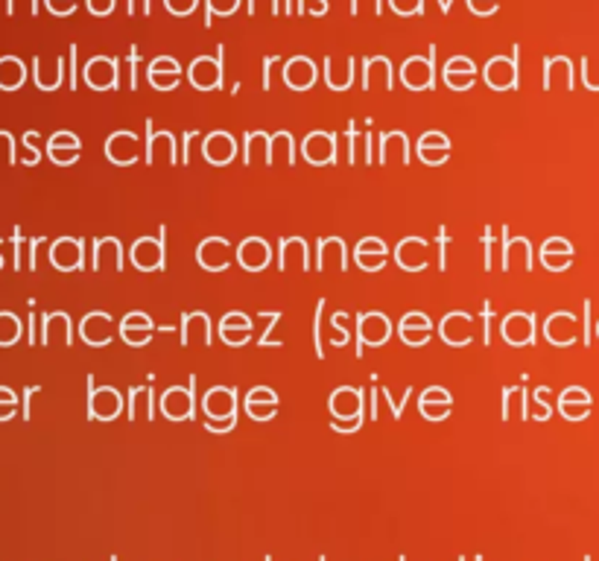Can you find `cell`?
<instances>
[{
	"instance_id": "6da1fadb",
	"label": "cell",
	"mask_w": 599,
	"mask_h": 561,
	"mask_svg": "<svg viewBox=\"0 0 599 561\" xmlns=\"http://www.w3.org/2000/svg\"><path fill=\"white\" fill-rule=\"evenodd\" d=\"M199 407L205 413V430L214 436L232 433L237 427L240 415V389L237 386H211L208 392L199 398Z\"/></svg>"
},
{
	"instance_id": "7a4b0ae2",
	"label": "cell",
	"mask_w": 599,
	"mask_h": 561,
	"mask_svg": "<svg viewBox=\"0 0 599 561\" xmlns=\"http://www.w3.org/2000/svg\"><path fill=\"white\" fill-rule=\"evenodd\" d=\"M327 409H331V430L336 433H357L366 424V389L359 386H339L327 398Z\"/></svg>"
},
{
	"instance_id": "3957f363",
	"label": "cell",
	"mask_w": 599,
	"mask_h": 561,
	"mask_svg": "<svg viewBox=\"0 0 599 561\" xmlns=\"http://www.w3.org/2000/svg\"><path fill=\"white\" fill-rule=\"evenodd\" d=\"M158 407H162V415L167 421H193L196 409H199V398H196V375L187 377V389L185 386H169L158 398Z\"/></svg>"
},
{
	"instance_id": "277c9868",
	"label": "cell",
	"mask_w": 599,
	"mask_h": 561,
	"mask_svg": "<svg viewBox=\"0 0 599 561\" xmlns=\"http://www.w3.org/2000/svg\"><path fill=\"white\" fill-rule=\"evenodd\" d=\"M129 260H132L135 269L141 273H158V269H167V225L162 223L155 237H138L132 243V252H129Z\"/></svg>"
},
{
	"instance_id": "5b68a950",
	"label": "cell",
	"mask_w": 599,
	"mask_h": 561,
	"mask_svg": "<svg viewBox=\"0 0 599 561\" xmlns=\"http://www.w3.org/2000/svg\"><path fill=\"white\" fill-rule=\"evenodd\" d=\"M395 328L389 322V316L381 313V310H372V313H359L357 316V357L366 354V345L381 348L392 339Z\"/></svg>"
},
{
	"instance_id": "8992f818",
	"label": "cell",
	"mask_w": 599,
	"mask_h": 561,
	"mask_svg": "<svg viewBox=\"0 0 599 561\" xmlns=\"http://www.w3.org/2000/svg\"><path fill=\"white\" fill-rule=\"evenodd\" d=\"M126 398L114 386H94V375H88V418L117 421L123 413Z\"/></svg>"
},
{
	"instance_id": "52a82bcc",
	"label": "cell",
	"mask_w": 599,
	"mask_h": 561,
	"mask_svg": "<svg viewBox=\"0 0 599 561\" xmlns=\"http://www.w3.org/2000/svg\"><path fill=\"white\" fill-rule=\"evenodd\" d=\"M146 144L135 132L129 129H120V132H112L106 138V158L114 167H132L146 155Z\"/></svg>"
},
{
	"instance_id": "ba28073f",
	"label": "cell",
	"mask_w": 599,
	"mask_h": 561,
	"mask_svg": "<svg viewBox=\"0 0 599 561\" xmlns=\"http://www.w3.org/2000/svg\"><path fill=\"white\" fill-rule=\"evenodd\" d=\"M538 322L532 313H524V310H512V313L503 316L500 322V336L506 345L512 348H524V345H532L538 339Z\"/></svg>"
},
{
	"instance_id": "9c48e42d",
	"label": "cell",
	"mask_w": 599,
	"mask_h": 561,
	"mask_svg": "<svg viewBox=\"0 0 599 561\" xmlns=\"http://www.w3.org/2000/svg\"><path fill=\"white\" fill-rule=\"evenodd\" d=\"M50 264L59 273H76L85 266V240L83 237H59L50 243Z\"/></svg>"
},
{
	"instance_id": "30bf717a",
	"label": "cell",
	"mask_w": 599,
	"mask_h": 561,
	"mask_svg": "<svg viewBox=\"0 0 599 561\" xmlns=\"http://www.w3.org/2000/svg\"><path fill=\"white\" fill-rule=\"evenodd\" d=\"M438 336L445 345L451 348H465L474 343V316L465 310H451L447 316H442L438 322Z\"/></svg>"
},
{
	"instance_id": "8fae6325",
	"label": "cell",
	"mask_w": 599,
	"mask_h": 561,
	"mask_svg": "<svg viewBox=\"0 0 599 561\" xmlns=\"http://www.w3.org/2000/svg\"><path fill=\"white\" fill-rule=\"evenodd\" d=\"M223 56H225V44H219L217 59L199 56L191 65L187 76H191V83L199 88V91H219V88H223Z\"/></svg>"
},
{
	"instance_id": "7c38bea8",
	"label": "cell",
	"mask_w": 599,
	"mask_h": 561,
	"mask_svg": "<svg viewBox=\"0 0 599 561\" xmlns=\"http://www.w3.org/2000/svg\"><path fill=\"white\" fill-rule=\"evenodd\" d=\"M196 264L202 269H208V273H214V275L225 273V269L232 266V243L219 234L205 237L202 243L196 246Z\"/></svg>"
},
{
	"instance_id": "4fadbf2b",
	"label": "cell",
	"mask_w": 599,
	"mask_h": 561,
	"mask_svg": "<svg viewBox=\"0 0 599 561\" xmlns=\"http://www.w3.org/2000/svg\"><path fill=\"white\" fill-rule=\"evenodd\" d=\"M436 47H430V56L427 59H406L404 67H401V76H404V85L409 91H436Z\"/></svg>"
},
{
	"instance_id": "5bb4252c",
	"label": "cell",
	"mask_w": 599,
	"mask_h": 561,
	"mask_svg": "<svg viewBox=\"0 0 599 561\" xmlns=\"http://www.w3.org/2000/svg\"><path fill=\"white\" fill-rule=\"evenodd\" d=\"M395 330H398V336H401V343L409 348H422L433 339V322H430V316L422 313V310H409V313H404Z\"/></svg>"
},
{
	"instance_id": "9a60e30c",
	"label": "cell",
	"mask_w": 599,
	"mask_h": 561,
	"mask_svg": "<svg viewBox=\"0 0 599 561\" xmlns=\"http://www.w3.org/2000/svg\"><path fill=\"white\" fill-rule=\"evenodd\" d=\"M302 155L313 167L336 164V135L334 132H311L302 140Z\"/></svg>"
},
{
	"instance_id": "2e32d148",
	"label": "cell",
	"mask_w": 599,
	"mask_h": 561,
	"mask_svg": "<svg viewBox=\"0 0 599 561\" xmlns=\"http://www.w3.org/2000/svg\"><path fill=\"white\" fill-rule=\"evenodd\" d=\"M155 330H158L155 322L146 313H141V310H132V313H126L123 319H120V325H117L120 339H123L126 345H132V348L149 345V339L155 336Z\"/></svg>"
},
{
	"instance_id": "e0dca14e",
	"label": "cell",
	"mask_w": 599,
	"mask_h": 561,
	"mask_svg": "<svg viewBox=\"0 0 599 561\" xmlns=\"http://www.w3.org/2000/svg\"><path fill=\"white\" fill-rule=\"evenodd\" d=\"M202 158L214 167L234 164V158H237L234 135L223 132V129H217V132H211V135H202Z\"/></svg>"
},
{
	"instance_id": "ac0fdd59",
	"label": "cell",
	"mask_w": 599,
	"mask_h": 561,
	"mask_svg": "<svg viewBox=\"0 0 599 561\" xmlns=\"http://www.w3.org/2000/svg\"><path fill=\"white\" fill-rule=\"evenodd\" d=\"M278 407H281V398H278V392H272L269 386H255L248 389L246 398H243V409L246 415L252 421H261V424H266V421H272Z\"/></svg>"
},
{
	"instance_id": "d6986e66",
	"label": "cell",
	"mask_w": 599,
	"mask_h": 561,
	"mask_svg": "<svg viewBox=\"0 0 599 561\" xmlns=\"http://www.w3.org/2000/svg\"><path fill=\"white\" fill-rule=\"evenodd\" d=\"M79 336H83L85 345L106 348L114 339V322H112V316L103 313V310H94V313H88L83 322H79Z\"/></svg>"
},
{
	"instance_id": "ffe728a7",
	"label": "cell",
	"mask_w": 599,
	"mask_h": 561,
	"mask_svg": "<svg viewBox=\"0 0 599 561\" xmlns=\"http://www.w3.org/2000/svg\"><path fill=\"white\" fill-rule=\"evenodd\" d=\"M234 257L246 273H264V269L272 264V249H269L264 237H246L243 243L237 246Z\"/></svg>"
},
{
	"instance_id": "44dd1931",
	"label": "cell",
	"mask_w": 599,
	"mask_h": 561,
	"mask_svg": "<svg viewBox=\"0 0 599 561\" xmlns=\"http://www.w3.org/2000/svg\"><path fill=\"white\" fill-rule=\"evenodd\" d=\"M120 62L117 59H108V56H94L91 62L85 65L83 76L85 83L94 88V91H108V88H117L120 85Z\"/></svg>"
},
{
	"instance_id": "7402d4cb",
	"label": "cell",
	"mask_w": 599,
	"mask_h": 561,
	"mask_svg": "<svg viewBox=\"0 0 599 561\" xmlns=\"http://www.w3.org/2000/svg\"><path fill=\"white\" fill-rule=\"evenodd\" d=\"M453 409V395L447 392L445 386H427L422 395H418V413H422L427 421H445Z\"/></svg>"
},
{
	"instance_id": "603a6c76",
	"label": "cell",
	"mask_w": 599,
	"mask_h": 561,
	"mask_svg": "<svg viewBox=\"0 0 599 561\" xmlns=\"http://www.w3.org/2000/svg\"><path fill=\"white\" fill-rule=\"evenodd\" d=\"M79 153H83V140L74 132H56L47 140V155L50 162L59 167H71L79 162Z\"/></svg>"
},
{
	"instance_id": "cb8c5ba5",
	"label": "cell",
	"mask_w": 599,
	"mask_h": 561,
	"mask_svg": "<svg viewBox=\"0 0 599 561\" xmlns=\"http://www.w3.org/2000/svg\"><path fill=\"white\" fill-rule=\"evenodd\" d=\"M199 334L202 339V345L211 348L214 343V325H211V316L205 313V310H193V313H185L182 316V325H178V339H182V345H193V336Z\"/></svg>"
},
{
	"instance_id": "d4e9b609",
	"label": "cell",
	"mask_w": 599,
	"mask_h": 561,
	"mask_svg": "<svg viewBox=\"0 0 599 561\" xmlns=\"http://www.w3.org/2000/svg\"><path fill=\"white\" fill-rule=\"evenodd\" d=\"M415 153L427 167H442L447 162V155H451V138L445 132H424L418 138Z\"/></svg>"
},
{
	"instance_id": "484cf974",
	"label": "cell",
	"mask_w": 599,
	"mask_h": 561,
	"mask_svg": "<svg viewBox=\"0 0 599 561\" xmlns=\"http://www.w3.org/2000/svg\"><path fill=\"white\" fill-rule=\"evenodd\" d=\"M252 319H248L246 313H240V310H234V313H225L223 322H219V339H223L225 345L232 348H243L248 339H252Z\"/></svg>"
},
{
	"instance_id": "4316f807",
	"label": "cell",
	"mask_w": 599,
	"mask_h": 561,
	"mask_svg": "<svg viewBox=\"0 0 599 561\" xmlns=\"http://www.w3.org/2000/svg\"><path fill=\"white\" fill-rule=\"evenodd\" d=\"M284 79L293 91H307V88H313V83H316V65L311 59H302V56L289 59L284 67Z\"/></svg>"
},
{
	"instance_id": "83f0119b",
	"label": "cell",
	"mask_w": 599,
	"mask_h": 561,
	"mask_svg": "<svg viewBox=\"0 0 599 561\" xmlns=\"http://www.w3.org/2000/svg\"><path fill=\"white\" fill-rule=\"evenodd\" d=\"M27 79V65L18 56H0V91H18Z\"/></svg>"
},
{
	"instance_id": "f1b7e54d",
	"label": "cell",
	"mask_w": 599,
	"mask_h": 561,
	"mask_svg": "<svg viewBox=\"0 0 599 561\" xmlns=\"http://www.w3.org/2000/svg\"><path fill=\"white\" fill-rule=\"evenodd\" d=\"M164 76H169V79H182V65L176 62V59H169V56H162V59H155L153 65H149V83H153V88H162V91H173V85L167 83Z\"/></svg>"
},
{
	"instance_id": "f546056e",
	"label": "cell",
	"mask_w": 599,
	"mask_h": 561,
	"mask_svg": "<svg viewBox=\"0 0 599 561\" xmlns=\"http://www.w3.org/2000/svg\"><path fill=\"white\" fill-rule=\"evenodd\" d=\"M21 334H24L21 319L15 313H0V348L15 345L18 339H21Z\"/></svg>"
},
{
	"instance_id": "4dcf8cb0",
	"label": "cell",
	"mask_w": 599,
	"mask_h": 561,
	"mask_svg": "<svg viewBox=\"0 0 599 561\" xmlns=\"http://www.w3.org/2000/svg\"><path fill=\"white\" fill-rule=\"evenodd\" d=\"M261 319H266L269 328H264V334L257 336V348H269V345H272V348H281V345H284L281 339H275V336H272V330L278 328V322H281V310H278V313H275V310H266V313H261Z\"/></svg>"
},
{
	"instance_id": "1f68e13d",
	"label": "cell",
	"mask_w": 599,
	"mask_h": 561,
	"mask_svg": "<svg viewBox=\"0 0 599 561\" xmlns=\"http://www.w3.org/2000/svg\"><path fill=\"white\" fill-rule=\"evenodd\" d=\"M345 319H348L345 310H336L334 319H331V328L336 330V336L331 339V345H334V348H343V345L351 343V330L345 328Z\"/></svg>"
},
{
	"instance_id": "d6a6232c",
	"label": "cell",
	"mask_w": 599,
	"mask_h": 561,
	"mask_svg": "<svg viewBox=\"0 0 599 561\" xmlns=\"http://www.w3.org/2000/svg\"><path fill=\"white\" fill-rule=\"evenodd\" d=\"M354 260L363 273H381V269L389 264L386 255H372V252H354Z\"/></svg>"
},
{
	"instance_id": "836d02e7",
	"label": "cell",
	"mask_w": 599,
	"mask_h": 561,
	"mask_svg": "<svg viewBox=\"0 0 599 561\" xmlns=\"http://www.w3.org/2000/svg\"><path fill=\"white\" fill-rule=\"evenodd\" d=\"M325 298H319L316 302V316H313V348H316V357L325 360V345H322V313H325Z\"/></svg>"
},
{
	"instance_id": "e575fe53",
	"label": "cell",
	"mask_w": 599,
	"mask_h": 561,
	"mask_svg": "<svg viewBox=\"0 0 599 561\" xmlns=\"http://www.w3.org/2000/svg\"><path fill=\"white\" fill-rule=\"evenodd\" d=\"M18 409V395L9 386H0V421H9Z\"/></svg>"
},
{
	"instance_id": "d590c367",
	"label": "cell",
	"mask_w": 599,
	"mask_h": 561,
	"mask_svg": "<svg viewBox=\"0 0 599 561\" xmlns=\"http://www.w3.org/2000/svg\"><path fill=\"white\" fill-rule=\"evenodd\" d=\"M381 398L389 404V409H392L395 421H401V418H404V409H406V404H409V398H413V386H406V392H404L401 400H398V404H395V398H392V392H389V389H381Z\"/></svg>"
},
{
	"instance_id": "8d00e7d4",
	"label": "cell",
	"mask_w": 599,
	"mask_h": 561,
	"mask_svg": "<svg viewBox=\"0 0 599 561\" xmlns=\"http://www.w3.org/2000/svg\"><path fill=\"white\" fill-rule=\"evenodd\" d=\"M144 395V386H129V392H126V418L129 421H138V398Z\"/></svg>"
},
{
	"instance_id": "74e56055",
	"label": "cell",
	"mask_w": 599,
	"mask_h": 561,
	"mask_svg": "<svg viewBox=\"0 0 599 561\" xmlns=\"http://www.w3.org/2000/svg\"><path fill=\"white\" fill-rule=\"evenodd\" d=\"M436 243H438V269L447 273V243H451V234H447L445 228H438Z\"/></svg>"
},
{
	"instance_id": "f35d334b",
	"label": "cell",
	"mask_w": 599,
	"mask_h": 561,
	"mask_svg": "<svg viewBox=\"0 0 599 561\" xmlns=\"http://www.w3.org/2000/svg\"><path fill=\"white\" fill-rule=\"evenodd\" d=\"M512 234H508V228H503V246H500V269L503 273H508V269H512Z\"/></svg>"
},
{
	"instance_id": "ab89813d",
	"label": "cell",
	"mask_w": 599,
	"mask_h": 561,
	"mask_svg": "<svg viewBox=\"0 0 599 561\" xmlns=\"http://www.w3.org/2000/svg\"><path fill=\"white\" fill-rule=\"evenodd\" d=\"M547 392H550V389H547V386H541V389H535V395H532V398H535V404H538L535 421H547V418H550V413H553V409L547 407V400H544V395H547Z\"/></svg>"
},
{
	"instance_id": "60d3db41",
	"label": "cell",
	"mask_w": 599,
	"mask_h": 561,
	"mask_svg": "<svg viewBox=\"0 0 599 561\" xmlns=\"http://www.w3.org/2000/svg\"><path fill=\"white\" fill-rule=\"evenodd\" d=\"M492 316H494V307L492 302H485L483 304V345L485 348L492 345Z\"/></svg>"
},
{
	"instance_id": "b9f144b4",
	"label": "cell",
	"mask_w": 599,
	"mask_h": 561,
	"mask_svg": "<svg viewBox=\"0 0 599 561\" xmlns=\"http://www.w3.org/2000/svg\"><path fill=\"white\" fill-rule=\"evenodd\" d=\"M44 4L53 15H74L76 9V0H44Z\"/></svg>"
},
{
	"instance_id": "7bdbcfd3",
	"label": "cell",
	"mask_w": 599,
	"mask_h": 561,
	"mask_svg": "<svg viewBox=\"0 0 599 561\" xmlns=\"http://www.w3.org/2000/svg\"><path fill=\"white\" fill-rule=\"evenodd\" d=\"M167 9L173 15H191L196 9V0H167Z\"/></svg>"
},
{
	"instance_id": "ee69618b",
	"label": "cell",
	"mask_w": 599,
	"mask_h": 561,
	"mask_svg": "<svg viewBox=\"0 0 599 561\" xmlns=\"http://www.w3.org/2000/svg\"><path fill=\"white\" fill-rule=\"evenodd\" d=\"M196 138H202V135H199L196 129H193V132H187L182 140H178V153H182V164L185 167L191 164V140H196Z\"/></svg>"
},
{
	"instance_id": "f6af8a7d",
	"label": "cell",
	"mask_w": 599,
	"mask_h": 561,
	"mask_svg": "<svg viewBox=\"0 0 599 561\" xmlns=\"http://www.w3.org/2000/svg\"><path fill=\"white\" fill-rule=\"evenodd\" d=\"M0 149L6 155V164H15V138L9 132H0Z\"/></svg>"
},
{
	"instance_id": "bcb514c9",
	"label": "cell",
	"mask_w": 599,
	"mask_h": 561,
	"mask_svg": "<svg viewBox=\"0 0 599 561\" xmlns=\"http://www.w3.org/2000/svg\"><path fill=\"white\" fill-rule=\"evenodd\" d=\"M492 243H494V234H492V228H485V234H483V249H485V273H492V266H494V255H492Z\"/></svg>"
},
{
	"instance_id": "7dc6e473",
	"label": "cell",
	"mask_w": 599,
	"mask_h": 561,
	"mask_svg": "<svg viewBox=\"0 0 599 561\" xmlns=\"http://www.w3.org/2000/svg\"><path fill=\"white\" fill-rule=\"evenodd\" d=\"M357 140H359V135H357V123H354V120H348V164H354V158H357V153H354Z\"/></svg>"
},
{
	"instance_id": "c3c4849f",
	"label": "cell",
	"mask_w": 599,
	"mask_h": 561,
	"mask_svg": "<svg viewBox=\"0 0 599 561\" xmlns=\"http://www.w3.org/2000/svg\"><path fill=\"white\" fill-rule=\"evenodd\" d=\"M556 249H558V252H562V255H567V257H571V255H573V252H571V246H567V243H564V240H558V237H553V240H547V243H544V249H541V252H556Z\"/></svg>"
},
{
	"instance_id": "681fc988",
	"label": "cell",
	"mask_w": 599,
	"mask_h": 561,
	"mask_svg": "<svg viewBox=\"0 0 599 561\" xmlns=\"http://www.w3.org/2000/svg\"><path fill=\"white\" fill-rule=\"evenodd\" d=\"M44 243H47V237H35L33 243H29V269H33V273L38 266V260H35L38 257V246H44Z\"/></svg>"
},
{
	"instance_id": "f907efd6",
	"label": "cell",
	"mask_w": 599,
	"mask_h": 561,
	"mask_svg": "<svg viewBox=\"0 0 599 561\" xmlns=\"http://www.w3.org/2000/svg\"><path fill=\"white\" fill-rule=\"evenodd\" d=\"M517 389L521 386H503V413H500L503 421H508V404H512V395H517Z\"/></svg>"
},
{
	"instance_id": "816d5d0a",
	"label": "cell",
	"mask_w": 599,
	"mask_h": 561,
	"mask_svg": "<svg viewBox=\"0 0 599 561\" xmlns=\"http://www.w3.org/2000/svg\"><path fill=\"white\" fill-rule=\"evenodd\" d=\"M275 62H278V56H266L264 59V91H269V85H272V83H269V76H272V65Z\"/></svg>"
},
{
	"instance_id": "f5cc1de1",
	"label": "cell",
	"mask_w": 599,
	"mask_h": 561,
	"mask_svg": "<svg viewBox=\"0 0 599 561\" xmlns=\"http://www.w3.org/2000/svg\"><path fill=\"white\" fill-rule=\"evenodd\" d=\"M67 56H71V67H74L71 70V91H76V85H79L76 83V44H71V53H67Z\"/></svg>"
},
{
	"instance_id": "db71d44e",
	"label": "cell",
	"mask_w": 599,
	"mask_h": 561,
	"mask_svg": "<svg viewBox=\"0 0 599 561\" xmlns=\"http://www.w3.org/2000/svg\"><path fill=\"white\" fill-rule=\"evenodd\" d=\"M132 88H138V47H132Z\"/></svg>"
},
{
	"instance_id": "11a10c76",
	"label": "cell",
	"mask_w": 599,
	"mask_h": 561,
	"mask_svg": "<svg viewBox=\"0 0 599 561\" xmlns=\"http://www.w3.org/2000/svg\"><path fill=\"white\" fill-rule=\"evenodd\" d=\"M29 343H35V316H29Z\"/></svg>"
},
{
	"instance_id": "9f6ffc18",
	"label": "cell",
	"mask_w": 599,
	"mask_h": 561,
	"mask_svg": "<svg viewBox=\"0 0 599 561\" xmlns=\"http://www.w3.org/2000/svg\"><path fill=\"white\" fill-rule=\"evenodd\" d=\"M144 12H146V15L153 12V0H144Z\"/></svg>"
},
{
	"instance_id": "6f0895ef",
	"label": "cell",
	"mask_w": 599,
	"mask_h": 561,
	"mask_svg": "<svg viewBox=\"0 0 599 561\" xmlns=\"http://www.w3.org/2000/svg\"><path fill=\"white\" fill-rule=\"evenodd\" d=\"M296 12H304V0H298L296 4Z\"/></svg>"
},
{
	"instance_id": "680465c9",
	"label": "cell",
	"mask_w": 599,
	"mask_h": 561,
	"mask_svg": "<svg viewBox=\"0 0 599 561\" xmlns=\"http://www.w3.org/2000/svg\"><path fill=\"white\" fill-rule=\"evenodd\" d=\"M126 9H129V15H135V0H129V6H126Z\"/></svg>"
},
{
	"instance_id": "91938a15",
	"label": "cell",
	"mask_w": 599,
	"mask_h": 561,
	"mask_svg": "<svg viewBox=\"0 0 599 561\" xmlns=\"http://www.w3.org/2000/svg\"><path fill=\"white\" fill-rule=\"evenodd\" d=\"M0 243H4V240H0ZM0 266H4V257H0Z\"/></svg>"
},
{
	"instance_id": "94428289",
	"label": "cell",
	"mask_w": 599,
	"mask_h": 561,
	"mask_svg": "<svg viewBox=\"0 0 599 561\" xmlns=\"http://www.w3.org/2000/svg\"><path fill=\"white\" fill-rule=\"evenodd\" d=\"M398 561H406V558H404V556H401V558H398Z\"/></svg>"
},
{
	"instance_id": "6125c7cd",
	"label": "cell",
	"mask_w": 599,
	"mask_h": 561,
	"mask_svg": "<svg viewBox=\"0 0 599 561\" xmlns=\"http://www.w3.org/2000/svg\"><path fill=\"white\" fill-rule=\"evenodd\" d=\"M264 561H272V558H269V556H266V558H264Z\"/></svg>"
},
{
	"instance_id": "be15d7a7",
	"label": "cell",
	"mask_w": 599,
	"mask_h": 561,
	"mask_svg": "<svg viewBox=\"0 0 599 561\" xmlns=\"http://www.w3.org/2000/svg\"><path fill=\"white\" fill-rule=\"evenodd\" d=\"M319 561H327V558H325V556H322V558H319Z\"/></svg>"
},
{
	"instance_id": "e7e4bbea",
	"label": "cell",
	"mask_w": 599,
	"mask_h": 561,
	"mask_svg": "<svg viewBox=\"0 0 599 561\" xmlns=\"http://www.w3.org/2000/svg\"><path fill=\"white\" fill-rule=\"evenodd\" d=\"M459 561H465V558H459Z\"/></svg>"
}]
</instances>
